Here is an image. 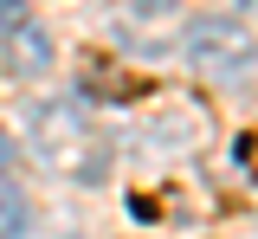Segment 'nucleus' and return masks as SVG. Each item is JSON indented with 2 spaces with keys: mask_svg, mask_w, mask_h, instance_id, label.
I'll list each match as a JSON object with an SVG mask.
<instances>
[{
  "mask_svg": "<svg viewBox=\"0 0 258 239\" xmlns=\"http://www.w3.org/2000/svg\"><path fill=\"white\" fill-rule=\"evenodd\" d=\"M252 33L245 26H232V20H194L187 33H181V58L200 71H245L252 65Z\"/></svg>",
  "mask_w": 258,
  "mask_h": 239,
  "instance_id": "obj_1",
  "label": "nucleus"
},
{
  "mask_svg": "<svg viewBox=\"0 0 258 239\" xmlns=\"http://www.w3.org/2000/svg\"><path fill=\"white\" fill-rule=\"evenodd\" d=\"M26 130H32V142H39L45 162H78V149H84V116H78V103H39Z\"/></svg>",
  "mask_w": 258,
  "mask_h": 239,
  "instance_id": "obj_2",
  "label": "nucleus"
},
{
  "mask_svg": "<svg viewBox=\"0 0 258 239\" xmlns=\"http://www.w3.org/2000/svg\"><path fill=\"white\" fill-rule=\"evenodd\" d=\"M78 84H84L97 103H129V97H149V78H136V71H116L110 58H84Z\"/></svg>",
  "mask_w": 258,
  "mask_h": 239,
  "instance_id": "obj_3",
  "label": "nucleus"
},
{
  "mask_svg": "<svg viewBox=\"0 0 258 239\" xmlns=\"http://www.w3.org/2000/svg\"><path fill=\"white\" fill-rule=\"evenodd\" d=\"M13 65L20 71H52V39L39 33V26H20L13 33Z\"/></svg>",
  "mask_w": 258,
  "mask_h": 239,
  "instance_id": "obj_4",
  "label": "nucleus"
},
{
  "mask_svg": "<svg viewBox=\"0 0 258 239\" xmlns=\"http://www.w3.org/2000/svg\"><path fill=\"white\" fill-rule=\"evenodd\" d=\"M20 233H26V207L13 194H0V239H20Z\"/></svg>",
  "mask_w": 258,
  "mask_h": 239,
  "instance_id": "obj_5",
  "label": "nucleus"
},
{
  "mask_svg": "<svg viewBox=\"0 0 258 239\" xmlns=\"http://www.w3.org/2000/svg\"><path fill=\"white\" fill-rule=\"evenodd\" d=\"M26 26V7L20 0H0V33H20Z\"/></svg>",
  "mask_w": 258,
  "mask_h": 239,
  "instance_id": "obj_6",
  "label": "nucleus"
},
{
  "mask_svg": "<svg viewBox=\"0 0 258 239\" xmlns=\"http://www.w3.org/2000/svg\"><path fill=\"white\" fill-rule=\"evenodd\" d=\"M168 7H174V0H129V13H142V20H161Z\"/></svg>",
  "mask_w": 258,
  "mask_h": 239,
  "instance_id": "obj_7",
  "label": "nucleus"
}]
</instances>
